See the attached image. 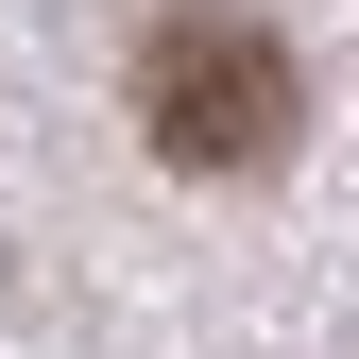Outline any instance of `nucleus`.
Returning <instances> with one entry per match:
<instances>
[{
  "mask_svg": "<svg viewBox=\"0 0 359 359\" xmlns=\"http://www.w3.org/2000/svg\"><path fill=\"white\" fill-rule=\"evenodd\" d=\"M137 137L171 171H274L308 137V69L274 18H240V0H189V18L137 34Z\"/></svg>",
  "mask_w": 359,
  "mask_h": 359,
  "instance_id": "nucleus-1",
  "label": "nucleus"
}]
</instances>
